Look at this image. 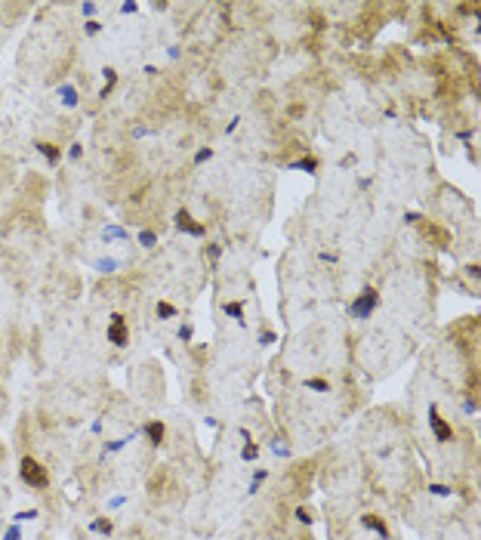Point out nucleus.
I'll return each instance as SVG.
<instances>
[{"label": "nucleus", "mask_w": 481, "mask_h": 540, "mask_svg": "<svg viewBox=\"0 0 481 540\" xmlns=\"http://www.w3.org/2000/svg\"><path fill=\"white\" fill-rule=\"evenodd\" d=\"M22 478L31 484V488H37V491H43L46 484H49V476H46V470L34 460V457H25L22 460Z\"/></svg>", "instance_id": "f257e3e1"}, {"label": "nucleus", "mask_w": 481, "mask_h": 540, "mask_svg": "<svg viewBox=\"0 0 481 540\" xmlns=\"http://www.w3.org/2000/svg\"><path fill=\"white\" fill-rule=\"evenodd\" d=\"M108 340H111L114 346H123V343H127V328H123V318H120V315H114V321H111Z\"/></svg>", "instance_id": "f03ea898"}, {"label": "nucleus", "mask_w": 481, "mask_h": 540, "mask_svg": "<svg viewBox=\"0 0 481 540\" xmlns=\"http://www.w3.org/2000/svg\"><path fill=\"white\" fill-rule=\"evenodd\" d=\"M429 423H432V429H435L438 442H448V438L454 436V432H451V426H448V423H444V420L438 417V410H432V414H429Z\"/></svg>", "instance_id": "7ed1b4c3"}, {"label": "nucleus", "mask_w": 481, "mask_h": 540, "mask_svg": "<svg viewBox=\"0 0 481 540\" xmlns=\"http://www.w3.org/2000/svg\"><path fill=\"white\" fill-rule=\"evenodd\" d=\"M373 306H377V294L367 290V294L361 296V302H355V306H352V312H355V315H367V312L373 309Z\"/></svg>", "instance_id": "20e7f679"}, {"label": "nucleus", "mask_w": 481, "mask_h": 540, "mask_svg": "<svg viewBox=\"0 0 481 540\" xmlns=\"http://www.w3.org/2000/svg\"><path fill=\"white\" fill-rule=\"evenodd\" d=\"M37 152H43V154H46V160H52V164L59 160V148H56V146H49V142H37Z\"/></svg>", "instance_id": "39448f33"}, {"label": "nucleus", "mask_w": 481, "mask_h": 540, "mask_svg": "<svg viewBox=\"0 0 481 540\" xmlns=\"http://www.w3.org/2000/svg\"><path fill=\"white\" fill-rule=\"evenodd\" d=\"M364 525H367V528H373V531H380L383 537L389 534V531H386V525H383V522H380V518H373V516H364Z\"/></svg>", "instance_id": "423d86ee"}, {"label": "nucleus", "mask_w": 481, "mask_h": 540, "mask_svg": "<svg viewBox=\"0 0 481 540\" xmlns=\"http://www.w3.org/2000/svg\"><path fill=\"white\" fill-rule=\"evenodd\" d=\"M148 436H151L154 444H160V438H164V426H160V423H148Z\"/></svg>", "instance_id": "0eeeda50"}, {"label": "nucleus", "mask_w": 481, "mask_h": 540, "mask_svg": "<svg viewBox=\"0 0 481 540\" xmlns=\"http://www.w3.org/2000/svg\"><path fill=\"white\" fill-rule=\"evenodd\" d=\"M157 312H160V315H167V318H170V315H173V306H167V302H160V306H157Z\"/></svg>", "instance_id": "6e6552de"}, {"label": "nucleus", "mask_w": 481, "mask_h": 540, "mask_svg": "<svg viewBox=\"0 0 481 540\" xmlns=\"http://www.w3.org/2000/svg\"><path fill=\"white\" fill-rule=\"evenodd\" d=\"M96 531H111V522H105V518H99V522H96Z\"/></svg>", "instance_id": "1a4fd4ad"}, {"label": "nucleus", "mask_w": 481, "mask_h": 540, "mask_svg": "<svg viewBox=\"0 0 481 540\" xmlns=\"http://www.w3.org/2000/svg\"><path fill=\"white\" fill-rule=\"evenodd\" d=\"M309 386H312V389H327V383H324V380H309Z\"/></svg>", "instance_id": "9d476101"}, {"label": "nucleus", "mask_w": 481, "mask_h": 540, "mask_svg": "<svg viewBox=\"0 0 481 540\" xmlns=\"http://www.w3.org/2000/svg\"><path fill=\"white\" fill-rule=\"evenodd\" d=\"M225 312H228V315H241V306H231V302H228V306H225Z\"/></svg>", "instance_id": "9b49d317"}, {"label": "nucleus", "mask_w": 481, "mask_h": 540, "mask_svg": "<svg viewBox=\"0 0 481 540\" xmlns=\"http://www.w3.org/2000/svg\"><path fill=\"white\" fill-rule=\"evenodd\" d=\"M6 540H19V531H15V528H12V531L6 534Z\"/></svg>", "instance_id": "f8f14e48"}, {"label": "nucleus", "mask_w": 481, "mask_h": 540, "mask_svg": "<svg viewBox=\"0 0 481 540\" xmlns=\"http://www.w3.org/2000/svg\"><path fill=\"white\" fill-rule=\"evenodd\" d=\"M0 457H3V448H0Z\"/></svg>", "instance_id": "ddd939ff"}]
</instances>
